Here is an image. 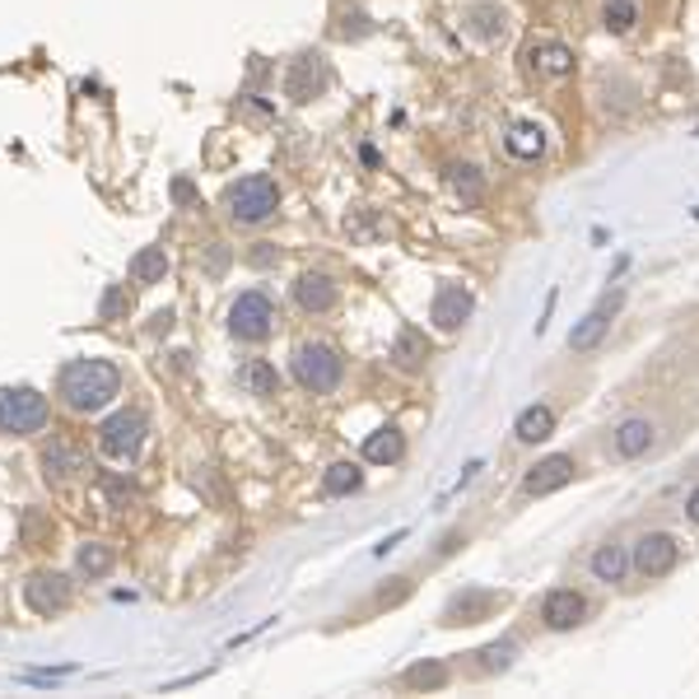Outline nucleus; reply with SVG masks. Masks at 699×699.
<instances>
[{
    "label": "nucleus",
    "instance_id": "f257e3e1",
    "mask_svg": "<svg viewBox=\"0 0 699 699\" xmlns=\"http://www.w3.org/2000/svg\"><path fill=\"white\" fill-rule=\"evenodd\" d=\"M56 392L65 401V411L99 415L103 405H112L122 397V369L112 364V359H75V364L61 369Z\"/></svg>",
    "mask_w": 699,
    "mask_h": 699
},
{
    "label": "nucleus",
    "instance_id": "f03ea898",
    "mask_svg": "<svg viewBox=\"0 0 699 699\" xmlns=\"http://www.w3.org/2000/svg\"><path fill=\"white\" fill-rule=\"evenodd\" d=\"M219 210L229 224H238V229H261V224H270L280 215V187L270 173H247L238 177V183L224 187L219 196Z\"/></svg>",
    "mask_w": 699,
    "mask_h": 699
},
{
    "label": "nucleus",
    "instance_id": "7ed1b4c3",
    "mask_svg": "<svg viewBox=\"0 0 699 699\" xmlns=\"http://www.w3.org/2000/svg\"><path fill=\"white\" fill-rule=\"evenodd\" d=\"M289 373H295V382L304 392L331 397L346 382V359L327 341H304V346H295V354H289Z\"/></svg>",
    "mask_w": 699,
    "mask_h": 699
},
{
    "label": "nucleus",
    "instance_id": "20e7f679",
    "mask_svg": "<svg viewBox=\"0 0 699 699\" xmlns=\"http://www.w3.org/2000/svg\"><path fill=\"white\" fill-rule=\"evenodd\" d=\"M52 420V405L38 388H0V434L10 439H24L48 430Z\"/></svg>",
    "mask_w": 699,
    "mask_h": 699
},
{
    "label": "nucleus",
    "instance_id": "39448f33",
    "mask_svg": "<svg viewBox=\"0 0 699 699\" xmlns=\"http://www.w3.org/2000/svg\"><path fill=\"white\" fill-rule=\"evenodd\" d=\"M676 565H681V541L671 532H639L635 546H629V574H639L644 583L676 574Z\"/></svg>",
    "mask_w": 699,
    "mask_h": 699
},
{
    "label": "nucleus",
    "instance_id": "423d86ee",
    "mask_svg": "<svg viewBox=\"0 0 699 699\" xmlns=\"http://www.w3.org/2000/svg\"><path fill=\"white\" fill-rule=\"evenodd\" d=\"M145 434H150V424L141 411H117L99 424V453L107 462H135L145 448Z\"/></svg>",
    "mask_w": 699,
    "mask_h": 699
},
{
    "label": "nucleus",
    "instance_id": "0eeeda50",
    "mask_svg": "<svg viewBox=\"0 0 699 699\" xmlns=\"http://www.w3.org/2000/svg\"><path fill=\"white\" fill-rule=\"evenodd\" d=\"M270 331H276V304H270L261 289H247V295H238L234 308H229V336H234V341L261 346Z\"/></svg>",
    "mask_w": 699,
    "mask_h": 699
},
{
    "label": "nucleus",
    "instance_id": "6e6552de",
    "mask_svg": "<svg viewBox=\"0 0 699 699\" xmlns=\"http://www.w3.org/2000/svg\"><path fill=\"white\" fill-rule=\"evenodd\" d=\"M578 481V462L574 453H551V458H541L536 466H527V476H523V494L527 500H546V494L555 490H565Z\"/></svg>",
    "mask_w": 699,
    "mask_h": 699
},
{
    "label": "nucleus",
    "instance_id": "1a4fd4ad",
    "mask_svg": "<svg viewBox=\"0 0 699 699\" xmlns=\"http://www.w3.org/2000/svg\"><path fill=\"white\" fill-rule=\"evenodd\" d=\"M536 616L551 635H569V629H578L583 620H588V597H583L578 588H551L546 597H541Z\"/></svg>",
    "mask_w": 699,
    "mask_h": 699
},
{
    "label": "nucleus",
    "instance_id": "9d476101",
    "mask_svg": "<svg viewBox=\"0 0 699 699\" xmlns=\"http://www.w3.org/2000/svg\"><path fill=\"white\" fill-rule=\"evenodd\" d=\"M24 602L33 616H61L71 606V578L56 569H38L24 578Z\"/></svg>",
    "mask_w": 699,
    "mask_h": 699
},
{
    "label": "nucleus",
    "instance_id": "9b49d317",
    "mask_svg": "<svg viewBox=\"0 0 699 699\" xmlns=\"http://www.w3.org/2000/svg\"><path fill=\"white\" fill-rule=\"evenodd\" d=\"M504 602H508V597H504V593H494V588H462L453 602L443 606V616H439V620H443V625H453V629H458V625H481V620H490L494 611H500Z\"/></svg>",
    "mask_w": 699,
    "mask_h": 699
},
{
    "label": "nucleus",
    "instance_id": "f8f14e48",
    "mask_svg": "<svg viewBox=\"0 0 699 699\" xmlns=\"http://www.w3.org/2000/svg\"><path fill=\"white\" fill-rule=\"evenodd\" d=\"M620 304H625V289H616V295H606L588 318L583 322H574V331H569V350L574 354H588V350H597L602 341H606V331H611V322H616V312H620Z\"/></svg>",
    "mask_w": 699,
    "mask_h": 699
},
{
    "label": "nucleus",
    "instance_id": "ddd939ff",
    "mask_svg": "<svg viewBox=\"0 0 699 699\" xmlns=\"http://www.w3.org/2000/svg\"><path fill=\"white\" fill-rule=\"evenodd\" d=\"M471 312H476V295H471L466 285H439V295L430 304V322L443 331V336H453L471 322Z\"/></svg>",
    "mask_w": 699,
    "mask_h": 699
},
{
    "label": "nucleus",
    "instance_id": "4468645a",
    "mask_svg": "<svg viewBox=\"0 0 699 699\" xmlns=\"http://www.w3.org/2000/svg\"><path fill=\"white\" fill-rule=\"evenodd\" d=\"M652 448H658V424L648 415H625L611 430V458H620V462H639Z\"/></svg>",
    "mask_w": 699,
    "mask_h": 699
},
{
    "label": "nucleus",
    "instance_id": "2eb2a0df",
    "mask_svg": "<svg viewBox=\"0 0 699 699\" xmlns=\"http://www.w3.org/2000/svg\"><path fill=\"white\" fill-rule=\"evenodd\" d=\"M295 304H299V312H308V318H327V312H336V304H341V285H336L327 270H304L295 280Z\"/></svg>",
    "mask_w": 699,
    "mask_h": 699
},
{
    "label": "nucleus",
    "instance_id": "dca6fc26",
    "mask_svg": "<svg viewBox=\"0 0 699 699\" xmlns=\"http://www.w3.org/2000/svg\"><path fill=\"white\" fill-rule=\"evenodd\" d=\"M327 84H331L327 61H322V56H299L295 65H289V75H285V99L312 103V99L327 94Z\"/></svg>",
    "mask_w": 699,
    "mask_h": 699
},
{
    "label": "nucleus",
    "instance_id": "f3484780",
    "mask_svg": "<svg viewBox=\"0 0 699 699\" xmlns=\"http://www.w3.org/2000/svg\"><path fill=\"white\" fill-rule=\"evenodd\" d=\"M588 574L597 583H606V588H620V583L629 578V546H625V541H616V536L597 541L593 555H588Z\"/></svg>",
    "mask_w": 699,
    "mask_h": 699
},
{
    "label": "nucleus",
    "instance_id": "a211bd4d",
    "mask_svg": "<svg viewBox=\"0 0 699 699\" xmlns=\"http://www.w3.org/2000/svg\"><path fill=\"white\" fill-rule=\"evenodd\" d=\"M462 29L490 48V42H500L508 33V10L500 6V0H476V6L462 10Z\"/></svg>",
    "mask_w": 699,
    "mask_h": 699
},
{
    "label": "nucleus",
    "instance_id": "6ab92c4d",
    "mask_svg": "<svg viewBox=\"0 0 699 699\" xmlns=\"http://www.w3.org/2000/svg\"><path fill=\"white\" fill-rule=\"evenodd\" d=\"M84 471V453L71 443H48L42 448V481L48 485H65V481H75Z\"/></svg>",
    "mask_w": 699,
    "mask_h": 699
},
{
    "label": "nucleus",
    "instance_id": "aec40b11",
    "mask_svg": "<svg viewBox=\"0 0 699 699\" xmlns=\"http://www.w3.org/2000/svg\"><path fill=\"white\" fill-rule=\"evenodd\" d=\"M555 434V411L546 401H532V405H523L517 411V420H513V439L517 443H527V448H536V443H546Z\"/></svg>",
    "mask_w": 699,
    "mask_h": 699
},
{
    "label": "nucleus",
    "instance_id": "412c9836",
    "mask_svg": "<svg viewBox=\"0 0 699 699\" xmlns=\"http://www.w3.org/2000/svg\"><path fill=\"white\" fill-rule=\"evenodd\" d=\"M392 364L401 373H424L430 369V341H424V331L415 327H401L397 341H392Z\"/></svg>",
    "mask_w": 699,
    "mask_h": 699
},
{
    "label": "nucleus",
    "instance_id": "4be33fe9",
    "mask_svg": "<svg viewBox=\"0 0 699 699\" xmlns=\"http://www.w3.org/2000/svg\"><path fill=\"white\" fill-rule=\"evenodd\" d=\"M405 458V434L397 430V424H382V430H373L364 439V462L373 466H397Z\"/></svg>",
    "mask_w": 699,
    "mask_h": 699
},
{
    "label": "nucleus",
    "instance_id": "5701e85b",
    "mask_svg": "<svg viewBox=\"0 0 699 699\" xmlns=\"http://www.w3.org/2000/svg\"><path fill=\"white\" fill-rule=\"evenodd\" d=\"M112 565H117V555H112L107 541H80L75 546V574L89 578V583H99L112 574Z\"/></svg>",
    "mask_w": 699,
    "mask_h": 699
},
{
    "label": "nucleus",
    "instance_id": "b1692460",
    "mask_svg": "<svg viewBox=\"0 0 699 699\" xmlns=\"http://www.w3.org/2000/svg\"><path fill=\"white\" fill-rule=\"evenodd\" d=\"M532 65L546 80H565V75H574V48H565V42H536Z\"/></svg>",
    "mask_w": 699,
    "mask_h": 699
},
{
    "label": "nucleus",
    "instance_id": "393cba45",
    "mask_svg": "<svg viewBox=\"0 0 699 699\" xmlns=\"http://www.w3.org/2000/svg\"><path fill=\"white\" fill-rule=\"evenodd\" d=\"M517 652H523V648H517V639H494V644H485V648H476V652H471V658H476V671L481 676H504L513 662H517Z\"/></svg>",
    "mask_w": 699,
    "mask_h": 699
},
{
    "label": "nucleus",
    "instance_id": "a878e982",
    "mask_svg": "<svg viewBox=\"0 0 699 699\" xmlns=\"http://www.w3.org/2000/svg\"><path fill=\"white\" fill-rule=\"evenodd\" d=\"M168 276V253L164 247H141V253L131 257V280L135 285H164Z\"/></svg>",
    "mask_w": 699,
    "mask_h": 699
},
{
    "label": "nucleus",
    "instance_id": "bb28decb",
    "mask_svg": "<svg viewBox=\"0 0 699 699\" xmlns=\"http://www.w3.org/2000/svg\"><path fill=\"white\" fill-rule=\"evenodd\" d=\"M359 485H364V471H359V462H336V466H327V476H322V494H327V500H346V494H354Z\"/></svg>",
    "mask_w": 699,
    "mask_h": 699
},
{
    "label": "nucleus",
    "instance_id": "cd10ccee",
    "mask_svg": "<svg viewBox=\"0 0 699 699\" xmlns=\"http://www.w3.org/2000/svg\"><path fill=\"white\" fill-rule=\"evenodd\" d=\"M504 145H508V154H517V160H541V154H546V131L536 122H517Z\"/></svg>",
    "mask_w": 699,
    "mask_h": 699
},
{
    "label": "nucleus",
    "instance_id": "c85d7f7f",
    "mask_svg": "<svg viewBox=\"0 0 699 699\" xmlns=\"http://www.w3.org/2000/svg\"><path fill=\"white\" fill-rule=\"evenodd\" d=\"M635 24H639V0H606L602 6V29L611 38L635 33Z\"/></svg>",
    "mask_w": 699,
    "mask_h": 699
},
{
    "label": "nucleus",
    "instance_id": "c756f323",
    "mask_svg": "<svg viewBox=\"0 0 699 699\" xmlns=\"http://www.w3.org/2000/svg\"><path fill=\"white\" fill-rule=\"evenodd\" d=\"M238 382L253 397H276V388H280V378H276V369H270L266 359H247V364L238 369Z\"/></svg>",
    "mask_w": 699,
    "mask_h": 699
},
{
    "label": "nucleus",
    "instance_id": "7c9ffc66",
    "mask_svg": "<svg viewBox=\"0 0 699 699\" xmlns=\"http://www.w3.org/2000/svg\"><path fill=\"white\" fill-rule=\"evenodd\" d=\"M411 690H443L448 681H453V671H448V662H415V667H405V676H401Z\"/></svg>",
    "mask_w": 699,
    "mask_h": 699
},
{
    "label": "nucleus",
    "instance_id": "2f4dec72",
    "mask_svg": "<svg viewBox=\"0 0 699 699\" xmlns=\"http://www.w3.org/2000/svg\"><path fill=\"white\" fill-rule=\"evenodd\" d=\"M453 187H458V196L466 201V206H481L485 201V177H481L476 164H453Z\"/></svg>",
    "mask_w": 699,
    "mask_h": 699
},
{
    "label": "nucleus",
    "instance_id": "473e14b6",
    "mask_svg": "<svg viewBox=\"0 0 699 699\" xmlns=\"http://www.w3.org/2000/svg\"><path fill=\"white\" fill-rule=\"evenodd\" d=\"M126 308H131V295H126V285H112L107 295H103V304H99V318H103V322H112V318H122Z\"/></svg>",
    "mask_w": 699,
    "mask_h": 699
},
{
    "label": "nucleus",
    "instance_id": "72a5a7b5",
    "mask_svg": "<svg viewBox=\"0 0 699 699\" xmlns=\"http://www.w3.org/2000/svg\"><path fill=\"white\" fill-rule=\"evenodd\" d=\"M392 588H382L378 593V606H397L401 597H411V578H388Z\"/></svg>",
    "mask_w": 699,
    "mask_h": 699
},
{
    "label": "nucleus",
    "instance_id": "f704fd0d",
    "mask_svg": "<svg viewBox=\"0 0 699 699\" xmlns=\"http://www.w3.org/2000/svg\"><path fill=\"white\" fill-rule=\"evenodd\" d=\"M247 261H253L257 270H266V266H276L280 261V253H276V243H257L253 253H247Z\"/></svg>",
    "mask_w": 699,
    "mask_h": 699
},
{
    "label": "nucleus",
    "instance_id": "c9c22d12",
    "mask_svg": "<svg viewBox=\"0 0 699 699\" xmlns=\"http://www.w3.org/2000/svg\"><path fill=\"white\" fill-rule=\"evenodd\" d=\"M458 546H466V536H462V532H448V536L439 541V559H443V555H453Z\"/></svg>",
    "mask_w": 699,
    "mask_h": 699
},
{
    "label": "nucleus",
    "instance_id": "e433bc0d",
    "mask_svg": "<svg viewBox=\"0 0 699 699\" xmlns=\"http://www.w3.org/2000/svg\"><path fill=\"white\" fill-rule=\"evenodd\" d=\"M686 517H690V523L699 527V485H695V490L686 494Z\"/></svg>",
    "mask_w": 699,
    "mask_h": 699
}]
</instances>
